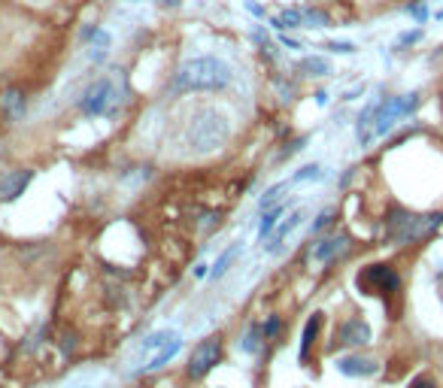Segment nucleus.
I'll list each match as a JSON object with an SVG mask.
<instances>
[{"label": "nucleus", "instance_id": "nucleus-1", "mask_svg": "<svg viewBox=\"0 0 443 388\" xmlns=\"http://www.w3.org/2000/svg\"><path fill=\"white\" fill-rule=\"evenodd\" d=\"M234 82L231 64L222 58L203 55V58L186 61L170 79V95H191V91H225Z\"/></svg>", "mask_w": 443, "mask_h": 388}, {"label": "nucleus", "instance_id": "nucleus-2", "mask_svg": "<svg viewBox=\"0 0 443 388\" xmlns=\"http://www.w3.org/2000/svg\"><path fill=\"white\" fill-rule=\"evenodd\" d=\"M188 149L195 155H210L219 152L225 143L231 140V122L225 112H219L215 107L198 109L195 116L188 119V131H186Z\"/></svg>", "mask_w": 443, "mask_h": 388}, {"label": "nucleus", "instance_id": "nucleus-3", "mask_svg": "<svg viewBox=\"0 0 443 388\" xmlns=\"http://www.w3.org/2000/svg\"><path fill=\"white\" fill-rule=\"evenodd\" d=\"M116 109H119V91L107 76L95 79V82L82 91V97H79V112H82L85 119H104V116L112 119Z\"/></svg>", "mask_w": 443, "mask_h": 388}, {"label": "nucleus", "instance_id": "nucleus-4", "mask_svg": "<svg viewBox=\"0 0 443 388\" xmlns=\"http://www.w3.org/2000/svg\"><path fill=\"white\" fill-rule=\"evenodd\" d=\"M419 107V95L410 91V95H395V97H383L377 104V112H373V140L377 136H385L401 119H407L410 112Z\"/></svg>", "mask_w": 443, "mask_h": 388}, {"label": "nucleus", "instance_id": "nucleus-5", "mask_svg": "<svg viewBox=\"0 0 443 388\" xmlns=\"http://www.w3.org/2000/svg\"><path fill=\"white\" fill-rule=\"evenodd\" d=\"M440 222H443L440 212H434V215H410V212L397 210L389 219V237L395 239V243L407 246V243H413V239L431 234L434 227H440Z\"/></svg>", "mask_w": 443, "mask_h": 388}, {"label": "nucleus", "instance_id": "nucleus-6", "mask_svg": "<svg viewBox=\"0 0 443 388\" xmlns=\"http://www.w3.org/2000/svg\"><path fill=\"white\" fill-rule=\"evenodd\" d=\"M219 361H222V337L213 334L207 340H201V343L191 349V355H188V367H186L188 379L191 382H201Z\"/></svg>", "mask_w": 443, "mask_h": 388}, {"label": "nucleus", "instance_id": "nucleus-7", "mask_svg": "<svg viewBox=\"0 0 443 388\" xmlns=\"http://www.w3.org/2000/svg\"><path fill=\"white\" fill-rule=\"evenodd\" d=\"M358 289L365 294H395L401 289V276L389 264H370L358 273Z\"/></svg>", "mask_w": 443, "mask_h": 388}, {"label": "nucleus", "instance_id": "nucleus-8", "mask_svg": "<svg viewBox=\"0 0 443 388\" xmlns=\"http://www.w3.org/2000/svg\"><path fill=\"white\" fill-rule=\"evenodd\" d=\"M334 340H337V346L361 349L373 340V330H370V325L365 322V318H346V322H340Z\"/></svg>", "mask_w": 443, "mask_h": 388}, {"label": "nucleus", "instance_id": "nucleus-9", "mask_svg": "<svg viewBox=\"0 0 443 388\" xmlns=\"http://www.w3.org/2000/svg\"><path fill=\"white\" fill-rule=\"evenodd\" d=\"M349 249V237L337 234V237H322L319 243H313L310 249V264L322 267V264H331V261H337L340 255H343Z\"/></svg>", "mask_w": 443, "mask_h": 388}, {"label": "nucleus", "instance_id": "nucleus-10", "mask_svg": "<svg viewBox=\"0 0 443 388\" xmlns=\"http://www.w3.org/2000/svg\"><path fill=\"white\" fill-rule=\"evenodd\" d=\"M33 179V170L31 167H18V170H9V173L0 176V203H13L18 200L25 188L31 185Z\"/></svg>", "mask_w": 443, "mask_h": 388}, {"label": "nucleus", "instance_id": "nucleus-11", "mask_svg": "<svg viewBox=\"0 0 443 388\" xmlns=\"http://www.w3.org/2000/svg\"><path fill=\"white\" fill-rule=\"evenodd\" d=\"M25 112H28V97H25V91L16 88V85H9L0 91V116H4L6 124H16L25 119Z\"/></svg>", "mask_w": 443, "mask_h": 388}, {"label": "nucleus", "instance_id": "nucleus-12", "mask_svg": "<svg viewBox=\"0 0 443 388\" xmlns=\"http://www.w3.org/2000/svg\"><path fill=\"white\" fill-rule=\"evenodd\" d=\"M301 222H304V210H294V212H289V219H282L279 225H277V231L270 234L265 243H261V249H265L267 255H277L279 249H282V243H286V239L298 231L301 227Z\"/></svg>", "mask_w": 443, "mask_h": 388}, {"label": "nucleus", "instance_id": "nucleus-13", "mask_svg": "<svg viewBox=\"0 0 443 388\" xmlns=\"http://www.w3.org/2000/svg\"><path fill=\"white\" fill-rule=\"evenodd\" d=\"M337 373L352 376V379H365V376H373L380 370V361L377 358H368V355H343L334 361Z\"/></svg>", "mask_w": 443, "mask_h": 388}, {"label": "nucleus", "instance_id": "nucleus-14", "mask_svg": "<svg viewBox=\"0 0 443 388\" xmlns=\"http://www.w3.org/2000/svg\"><path fill=\"white\" fill-rule=\"evenodd\" d=\"M289 212V203H277V207H270L261 212V219H258V239L265 243V239L277 231V225L282 222V215Z\"/></svg>", "mask_w": 443, "mask_h": 388}, {"label": "nucleus", "instance_id": "nucleus-15", "mask_svg": "<svg viewBox=\"0 0 443 388\" xmlns=\"http://www.w3.org/2000/svg\"><path fill=\"white\" fill-rule=\"evenodd\" d=\"M179 349H183V337H176V340H170V343L164 346V349H158L155 355H152V361L143 367V373H155V370H164L170 361H174L176 355H179Z\"/></svg>", "mask_w": 443, "mask_h": 388}, {"label": "nucleus", "instance_id": "nucleus-16", "mask_svg": "<svg viewBox=\"0 0 443 388\" xmlns=\"http://www.w3.org/2000/svg\"><path fill=\"white\" fill-rule=\"evenodd\" d=\"M265 334H261V322H249L243 337H240V349L246 352V355H261V349H265Z\"/></svg>", "mask_w": 443, "mask_h": 388}, {"label": "nucleus", "instance_id": "nucleus-17", "mask_svg": "<svg viewBox=\"0 0 443 388\" xmlns=\"http://www.w3.org/2000/svg\"><path fill=\"white\" fill-rule=\"evenodd\" d=\"M319 328H322V313H313L304 325V334H301V361L310 358V349L316 346V337H319Z\"/></svg>", "mask_w": 443, "mask_h": 388}, {"label": "nucleus", "instance_id": "nucleus-18", "mask_svg": "<svg viewBox=\"0 0 443 388\" xmlns=\"http://www.w3.org/2000/svg\"><path fill=\"white\" fill-rule=\"evenodd\" d=\"M240 252H243V243H231L219 258H215V264H210V276H213V279H222L225 273L231 270L234 261L240 258Z\"/></svg>", "mask_w": 443, "mask_h": 388}, {"label": "nucleus", "instance_id": "nucleus-19", "mask_svg": "<svg viewBox=\"0 0 443 388\" xmlns=\"http://www.w3.org/2000/svg\"><path fill=\"white\" fill-rule=\"evenodd\" d=\"M270 25L277 31H292V28H304V9H282L279 16L270 18Z\"/></svg>", "mask_w": 443, "mask_h": 388}, {"label": "nucleus", "instance_id": "nucleus-20", "mask_svg": "<svg viewBox=\"0 0 443 388\" xmlns=\"http://www.w3.org/2000/svg\"><path fill=\"white\" fill-rule=\"evenodd\" d=\"M298 67L304 70V76H313V79H322L331 73V64H328V58H322V55H310V58H304Z\"/></svg>", "mask_w": 443, "mask_h": 388}, {"label": "nucleus", "instance_id": "nucleus-21", "mask_svg": "<svg viewBox=\"0 0 443 388\" xmlns=\"http://www.w3.org/2000/svg\"><path fill=\"white\" fill-rule=\"evenodd\" d=\"M179 334H176V330H155V334H149V337H146L143 340V346H140V352H143V355H149V352H158V349H164L167 343H170V340H176Z\"/></svg>", "mask_w": 443, "mask_h": 388}, {"label": "nucleus", "instance_id": "nucleus-22", "mask_svg": "<svg viewBox=\"0 0 443 388\" xmlns=\"http://www.w3.org/2000/svg\"><path fill=\"white\" fill-rule=\"evenodd\" d=\"M325 179V167L322 164H304L301 170H294L292 179H289V185H298V182H319Z\"/></svg>", "mask_w": 443, "mask_h": 388}, {"label": "nucleus", "instance_id": "nucleus-23", "mask_svg": "<svg viewBox=\"0 0 443 388\" xmlns=\"http://www.w3.org/2000/svg\"><path fill=\"white\" fill-rule=\"evenodd\" d=\"M286 188H289V182H277V185H270L265 194H261V198H258V207H261V212H265V210H270V207H277V203H279V194L286 191Z\"/></svg>", "mask_w": 443, "mask_h": 388}, {"label": "nucleus", "instance_id": "nucleus-24", "mask_svg": "<svg viewBox=\"0 0 443 388\" xmlns=\"http://www.w3.org/2000/svg\"><path fill=\"white\" fill-rule=\"evenodd\" d=\"M261 334H265V340H277L282 334V316L270 313L265 322H261Z\"/></svg>", "mask_w": 443, "mask_h": 388}, {"label": "nucleus", "instance_id": "nucleus-25", "mask_svg": "<svg viewBox=\"0 0 443 388\" xmlns=\"http://www.w3.org/2000/svg\"><path fill=\"white\" fill-rule=\"evenodd\" d=\"M331 18L322 9H304V28H328Z\"/></svg>", "mask_w": 443, "mask_h": 388}, {"label": "nucleus", "instance_id": "nucleus-26", "mask_svg": "<svg viewBox=\"0 0 443 388\" xmlns=\"http://www.w3.org/2000/svg\"><path fill=\"white\" fill-rule=\"evenodd\" d=\"M88 43H92V49H110V33L104 31V28H95V33H92V40H88Z\"/></svg>", "mask_w": 443, "mask_h": 388}, {"label": "nucleus", "instance_id": "nucleus-27", "mask_svg": "<svg viewBox=\"0 0 443 388\" xmlns=\"http://www.w3.org/2000/svg\"><path fill=\"white\" fill-rule=\"evenodd\" d=\"M334 222V210H322L319 215H316V222H313V234H319L322 227H328Z\"/></svg>", "mask_w": 443, "mask_h": 388}, {"label": "nucleus", "instance_id": "nucleus-28", "mask_svg": "<svg viewBox=\"0 0 443 388\" xmlns=\"http://www.w3.org/2000/svg\"><path fill=\"white\" fill-rule=\"evenodd\" d=\"M419 37H422V31H407V33H401V37H397V49H404V45H410V43H416Z\"/></svg>", "mask_w": 443, "mask_h": 388}, {"label": "nucleus", "instance_id": "nucleus-29", "mask_svg": "<svg viewBox=\"0 0 443 388\" xmlns=\"http://www.w3.org/2000/svg\"><path fill=\"white\" fill-rule=\"evenodd\" d=\"M328 49L337 52V55H352V52H356V45H352V43H337V40H331V43H328Z\"/></svg>", "mask_w": 443, "mask_h": 388}, {"label": "nucleus", "instance_id": "nucleus-30", "mask_svg": "<svg viewBox=\"0 0 443 388\" xmlns=\"http://www.w3.org/2000/svg\"><path fill=\"white\" fill-rule=\"evenodd\" d=\"M407 13H410L416 21H425L428 18V6L425 4H413V6H407Z\"/></svg>", "mask_w": 443, "mask_h": 388}, {"label": "nucleus", "instance_id": "nucleus-31", "mask_svg": "<svg viewBox=\"0 0 443 388\" xmlns=\"http://www.w3.org/2000/svg\"><path fill=\"white\" fill-rule=\"evenodd\" d=\"M410 388H437V382L431 379V376H416V379L410 382Z\"/></svg>", "mask_w": 443, "mask_h": 388}, {"label": "nucleus", "instance_id": "nucleus-32", "mask_svg": "<svg viewBox=\"0 0 443 388\" xmlns=\"http://www.w3.org/2000/svg\"><path fill=\"white\" fill-rule=\"evenodd\" d=\"M279 43L286 45V49H304V45H301L298 40H294V37H289V33H282V37H279Z\"/></svg>", "mask_w": 443, "mask_h": 388}, {"label": "nucleus", "instance_id": "nucleus-33", "mask_svg": "<svg viewBox=\"0 0 443 388\" xmlns=\"http://www.w3.org/2000/svg\"><path fill=\"white\" fill-rule=\"evenodd\" d=\"M246 9L252 16H258V18H265V6H258V4H252V0H246Z\"/></svg>", "mask_w": 443, "mask_h": 388}, {"label": "nucleus", "instance_id": "nucleus-34", "mask_svg": "<svg viewBox=\"0 0 443 388\" xmlns=\"http://www.w3.org/2000/svg\"><path fill=\"white\" fill-rule=\"evenodd\" d=\"M203 276H210V264H195V279H203Z\"/></svg>", "mask_w": 443, "mask_h": 388}, {"label": "nucleus", "instance_id": "nucleus-35", "mask_svg": "<svg viewBox=\"0 0 443 388\" xmlns=\"http://www.w3.org/2000/svg\"><path fill=\"white\" fill-rule=\"evenodd\" d=\"M316 104H319V107H328V91H316Z\"/></svg>", "mask_w": 443, "mask_h": 388}, {"label": "nucleus", "instance_id": "nucleus-36", "mask_svg": "<svg viewBox=\"0 0 443 388\" xmlns=\"http://www.w3.org/2000/svg\"><path fill=\"white\" fill-rule=\"evenodd\" d=\"M164 6H179V0H161Z\"/></svg>", "mask_w": 443, "mask_h": 388}]
</instances>
